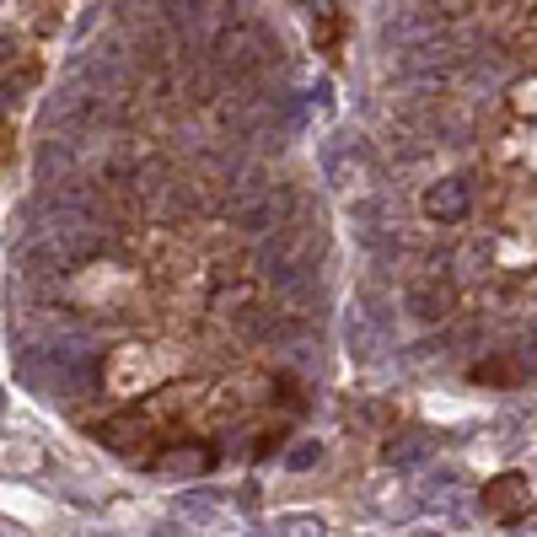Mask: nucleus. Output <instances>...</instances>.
<instances>
[{"mask_svg": "<svg viewBox=\"0 0 537 537\" xmlns=\"http://www.w3.org/2000/svg\"><path fill=\"white\" fill-rule=\"evenodd\" d=\"M527 505H532V489H527V478H521V473H505V478H495V484L484 489V511L495 521L527 516Z\"/></svg>", "mask_w": 537, "mask_h": 537, "instance_id": "obj_2", "label": "nucleus"}, {"mask_svg": "<svg viewBox=\"0 0 537 537\" xmlns=\"http://www.w3.org/2000/svg\"><path fill=\"white\" fill-rule=\"evenodd\" d=\"M473 376H478V382H516L521 366H511V360H484V366H478Z\"/></svg>", "mask_w": 537, "mask_h": 537, "instance_id": "obj_5", "label": "nucleus"}, {"mask_svg": "<svg viewBox=\"0 0 537 537\" xmlns=\"http://www.w3.org/2000/svg\"><path fill=\"white\" fill-rule=\"evenodd\" d=\"M221 60H226V70H258L264 60H274V43L258 33V27L237 22L221 33Z\"/></svg>", "mask_w": 537, "mask_h": 537, "instance_id": "obj_1", "label": "nucleus"}, {"mask_svg": "<svg viewBox=\"0 0 537 537\" xmlns=\"http://www.w3.org/2000/svg\"><path fill=\"white\" fill-rule=\"evenodd\" d=\"M425 210H430V215H441V221H457V215L468 210V188H462V183L435 188V194L425 199Z\"/></svg>", "mask_w": 537, "mask_h": 537, "instance_id": "obj_3", "label": "nucleus"}, {"mask_svg": "<svg viewBox=\"0 0 537 537\" xmlns=\"http://www.w3.org/2000/svg\"><path fill=\"white\" fill-rule=\"evenodd\" d=\"M446 307H452V285H419L414 290V312L419 317H446Z\"/></svg>", "mask_w": 537, "mask_h": 537, "instance_id": "obj_4", "label": "nucleus"}]
</instances>
